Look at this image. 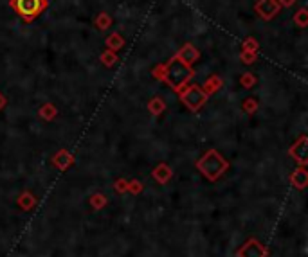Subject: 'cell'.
<instances>
[{"label":"cell","mask_w":308,"mask_h":257,"mask_svg":"<svg viewBox=\"0 0 308 257\" xmlns=\"http://www.w3.org/2000/svg\"><path fill=\"white\" fill-rule=\"evenodd\" d=\"M193 76H195L193 67H190V65H186L184 61H180L177 56H173L166 63V70H164V79H162V81H164L171 90L178 94V92L193 79Z\"/></svg>","instance_id":"obj_1"},{"label":"cell","mask_w":308,"mask_h":257,"mask_svg":"<svg viewBox=\"0 0 308 257\" xmlns=\"http://www.w3.org/2000/svg\"><path fill=\"white\" fill-rule=\"evenodd\" d=\"M197 167L207 180H218L225 173V169L229 167V162L217 150H211L198 160Z\"/></svg>","instance_id":"obj_2"},{"label":"cell","mask_w":308,"mask_h":257,"mask_svg":"<svg viewBox=\"0 0 308 257\" xmlns=\"http://www.w3.org/2000/svg\"><path fill=\"white\" fill-rule=\"evenodd\" d=\"M9 6L24 22H35L45 9L49 8V0H9Z\"/></svg>","instance_id":"obj_3"},{"label":"cell","mask_w":308,"mask_h":257,"mask_svg":"<svg viewBox=\"0 0 308 257\" xmlns=\"http://www.w3.org/2000/svg\"><path fill=\"white\" fill-rule=\"evenodd\" d=\"M178 95H180L182 103L186 104V106L190 108V110H193V112L200 110V108L207 103V97H209V95L202 90L200 85H197V83H193V85L188 83L186 87L178 92Z\"/></svg>","instance_id":"obj_4"},{"label":"cell","mask_w":308,"mask_h":257,"mask_svg":"<svg viewBox=\"0 0 308 257\" xmlns=\"http://www.w3.org/2000/svg\"><path fill=\"white\" fill-rule=\"evenodd\" d=\"M281 6L278 0H258L256 4H254V11H256V15L260 16L261 20H265V22H270V20H274L278 15H280L281 11Z\"/></svg>","instance_id":"obj_5"},{"label":"cell","mask_w":308,"mask_h":257,"mask_svg":"<svg viewBox=\"0 0 308 257\" xmlns=\"http://www.w3.org/2000/svg\"><path fill=\"white\" fill-rule=\"evenodd\" d=\"M175 56H177L180 61H184L186 65L193 67L198 59H200V51H198V49L195 47L193 44H184L180 49H178V52Z\"/></svg>","instance_id":"obj_6"},{"label":"cell","mask_w":308,"mask_h":257,"mask_svg":"<svg viewBox=\"0 0 308 257\" xmlns=\"http://www.w3.org/2000/svg\"><path fill=\"white\" fill-rule=\"evenodd\" d=\"M290 157H294L297 160V162L301 164V166H304L306 164V137H301L299 140H297L296 144H294L292 148H290Z\"/></svg>","instance_id":"obj_7"},{"label":"cell","mask_w":308,"mask_h":257,"mask_svg":"<svg viewBox=\"0 0 308 257\" xmlns=\"http://www.w3.org/2000/svg\"><path fill=\"white\" fill-rule=\"evenodd\" d=\"M200 87L207 95H213V94H217L222 87H224V81H222L220 76L214 74V76H209V78H205L204 85H200Z\"/></svg>","instance_id":"obj_8"},{"label":"cell","mask_w":308,"mask_h":257,"mask_svg":"<svg viewBox=\"0 0 308 257\" xmlns=\"http://www.w3.org/2000/svg\"><path fill=\"white\" fill-rule=\"evenodd\" d=\"M105 45H107L108 51L117 52L125 47V38L121 36V32H112V34H108V38L105 40Z\"/></svg>","instance_id":"obj_9"},{"label":"cell","mask_w":308,"mask_h":257,"mask_svg":"<svg viewBox=\"0 0 308 257\" xmlns=\"http://www.w3.org/2000/svg\"><path fill=\"white\" fill-rule=\"evenodd\" d=\"M52 162L56 164V166L59 167V169H67V167L72 166V162H74V158H72V155L69 153V151H59V153H56V157L52 158Z\"/></svg>","instance_id":"obj_10"},{"label":"cell","mask_w":308,"mask_h":257,"mask_svg":"<svg viewBox=\"0 0 308 257\" xmlns=\"http://www.w3.org/2000/svg\"><path fill=\"white\" fill-rule=\"evenodd\" d=\"M290 180H292L294 187H297V189H304V186H306V182H308V173H306V169H304V167L301 166L299 169L294 171L292 176H290Z\"/></svg>","instance_id":"obj_11"},{"label":"cell","mask_w":308,"mask_h":257,"mask_svg":"<svg viewBox=\"0 0 308 257\" xmlns=\"http://www.w3.org/2000/svg\"><path fill=\"white\" fill-rule=\"evenodd\" d=\"M112 22H114V20H112V16L108 15V13H105V11L99 13V15L94 18V25H96V29H98V31H107V29H110Z\"/></svg>","instance_id":"obj_12"},{"label":"cell","mask_w":308,"mask_h":257,"mask_svg":"<svg viewBox=\"0 0 308 257\" xmlns=\"http://www.w3.org/2000/svg\"><path fill=\"white\" fill-rule=\"evenodd\" d=\"M292 20H294V24H296L299 29L308 27V9H306V8L297 9L296 15L292 16Z\"/></svg>","instance_id":"obj_13"},{"label":"cell","mask_w":308,"mask_h":257,"mask_svg":"<svg viewBox=\"0 0 308 257\" xmlns=\"http://www.w3.org/2000/svg\"><path fill=\"white\" fill-rule=\"evenodd\" d=\"M38 114H40V117L45 119V121H52V119L56 117V114H58V110H56V106L52 103H45L40 106Z\"/></svg>","instance_id":"obj_14"},{"label":"cell","mask_w":308,"mask_h":257,"mask_svg":"<svg viewBox=\"0 0 308 257\" xmlns=\"http://www.w3.org/2000/svg\"><path fill=\"white\" fill-rule=\"evenodd\" d=\"M153 176L157 178V180H159L161 183H164V182H168V180L171 178V169L166 166V164H161V166L155 167Z\"/></svg>","instance_id":"obj_15"},{"label":"cell","mask_w":308,"mask_h":257,"mask_svg":"<svg viewBox=\"0 0 308 257\" xmlns=\"http://www.w3.org/2000/svg\"><path fill=\"white\" fill-rule=\"evenodd\" d=\"M148 110H150L153 115H161L162 112L166 110V103H164V99H162V97H153L150 103H148Z\"/></svg>","instance_id":"obj_16"},{"label":"cell","mask_w":308,"mask_h":257,"mask_svg":"<svg viewBox=\"0 0 308 257\" xmlns=\"http://www.w3.org/2000/svg\"><path fill=\"white\" fill-rule=\"evenodd\" d=\"M99 59H101V63L105 65L107 68H110V67H114L115 63H117V52H114V51H105L103 52L101 56H99Z\"/></svg>","instance_id":"obj_17"},{"label":"cell","mask_w":308,"mask_h":257,"mask_svg":"<svg viewBox=\"0 0 308 257\" xmlns=\"http://www.w3.org/2000/svg\"><path fill=\"white\" fill-rule=\"evenodd\" d=\"M243 257H263V250L258 243H249V245L245 246L243 252H241Z\"/></svg>","instance_id":"obj_18"},{"label":"cell","mask_w":308,"mask_h":257,"mask_svg":"<svg viewBox=\"0 0 308 257\" xmlns=\"http://www.w3.org/2000/svg\"><path fill=\"white\" fill-rule=\"evenodd\" d=\"M256 83H258V78L253 72H243V74L240 76V85L243 88H253Z\"/></svg>","instance_id":"obj_19"},{"label":"cell","mask_w":308,"mask_h":257,"mask_svg":"<svg viewBox=\"0 0 308 257\" xmlns=\"http://www.w3.org/2000/svg\"><path fill=\"white\" fill-rule=\"evenodd\" d=\"M241 51H251V52H258L260 51V44H258V40L249 36V38L243 40V44H241Z\"/></svg>","instance_id":"obj_20"},{"label":"cell","mask_w":308,"mask_h":257,"mask_svg":"<svg viewBox=\"0 0 308 257\" xmlns=\"http://www.w3.org/2000/svg\"><path fill=\"white\" fill-rule=\"evenodd\" d=\"M240 61L243 65H254L258 61V52H251V51H241L240 52Z\"/></svg>","instance_id":"obj_21"},{"label":"cell","mask_w":308,"mask_h":257,"mask_svg":"<svg viewBox=\"0 0 308 257\" xmlns=\"http://www.w3.org/2000/svg\"><path fill=\"white\" fill-rule=\"evenodd\" d=\"M241 108H243L245 114H254V112L258 110V101L253 97H247L243 99V104H241Z\"/></svg>","instance_id":"obj_22"},{"label":"cell","mask_w":308,"mask_h":257,"mask_svg":"<svg viewBox=\"0 0 308 257\" xmlns=\"http://www.w3.org/2000/svg\"><path fill=\"white\" fill-rule=\"evenodd\" d=\"M164 70H166V63H159V65H155V67H153L151 74H153L155 79L162 81V79H164Z\"/></svg>","instance_id":"obj_23"},{"label":"cell","mask_w":308,"mask_h":257,"mask_svg":"<svg viewBox=\"0 0 308 257\" xmlns=\"http://www.w3.org/2000/svg\"><path fill=\"white\" fill-rule=\"evenodd\" d=\"M128 189H130L132 193H139V191L142 189V186H141V182H132V183H128Z\"/></svg>","instance_id":"obj_24"},{"label":"cell","mask_w":308,"mask_h":257,"mask_svg":"<svg viewBox=\"0 0 308 257\" xmlns=\"http://www.w3.org/2000/svg\"><path fill=\"white\" fill-rule=\"evenodd\" d=\"M278 2H280L281 8H292V6L296 4L297 0H278Z\"/></svg>","instance_id":"obj_25"},{"label":"cell","mask_w":308,"mask_h":257,"mask_svg":"<svg viewBox=\"0 0 308 257\" xmlns=\"http://www.w3.org/2000/svg\"><path fill=\"white\" fill-rule=\"evenodd\" d=\"M115 189L121 193V191H127L128 189V183L125 182V180H119V182H115Z\"/></svg>","instance_id":"obj_26"},{"label":"cell","mask_w":308,"mask_h":257,"mask_svg":"<svg viewBox=\"0 0 308 257\" xmlns=\"http://www.w3.org/2000/svg\"><path fill=\"white\" fill-rule=\"evenodd\" d=\"M6 104H8V97L0 92V110H2V108H6Z\"/></svg>","instance_id":"obj_27"}]
</instances>
